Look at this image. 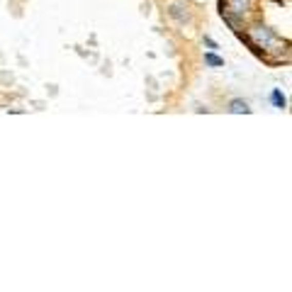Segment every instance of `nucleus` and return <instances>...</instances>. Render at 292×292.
Masks as SVG:
<instances>
[{"mask_svg":"<svg viewBox=\"0 0 292 292\" xmlns=\"http://www.w3.org/2000/svg\"><path fill=\"white\" fill-rule=\"evenodd\" d=\"M205 44L210 46V49H217V42H214V39H210V36H205Z\"/></svg>","mask_w":292,"mask_h":292,"instance_id":"nucleus-7","label":"nucleus"},{"mask_svg":"<svg viewBox=\"0 0 292 292\" xmlns=\"http://www.w3.org/2000/svg\"><path fill=\"white\" fill-rule=\"evenodd\" d=\"M248 8H251V0H231V10L236 12L239 17H244L248 12Z\"/></svg>","mask_w":292,"mask_h":292,"instance_id":"nucleus-3","label":"nucleus"},{"mask_svg":"<svg viewBox=\"0 0 292 292\" xmlns=\"http://www.w3.org/2000/svg\"><path fill=\"white\" fill-rule=\"evenodd\" d=\"M270 100H273V105H275L278 110H285V105H287V100H285L283 90H278V88H275V90L270 93Z\"/></svg>","mask_w":292,"mask_h":292,"instance_id":"nucleus-4","label":"nucleus"},{"mask_svg":"<svg viewBox=\"0 0 292 292\" xmlns=\"http://www.w3.org/2000/svg\"><path fill=\"white\" fill-rule=\"evenodd\" d=\"M205 64L212 66V68H219V66H224V59L217 54H212V51H207V54H205Z\"/></svg>","mask_w":292,"mask_h":292,"instance_id":"nucleus-5","label":"nucleus"},{"mask_svg":"<svg viewBox=\"0 0 292 292\" xmlns=\"http://www.w3.org/2000/svg\"><path fill=\"white\" fill-rule=\"evenodd\" d=\"M171 17H175V20H188V8H182V5H178V3H175V5H171Z\"/></svg>","mask_w":292,"mask_h":292,"instance_id":"nucleus-6","label":"nucleus"},{"mask_svg":"<svg viewBox=\"0 0 292 292\" xmlns=\"http://www.w3.org/2000/svg\"><path fill=\"white\" fill-rule=\"evenodd\" d=\"M251 36L256 39L253 49H261V46H263V49H273V46H278V42H280L268 27H253L251 29Z\"/></svg>","mask_w":292,"mask_h":292,"instance_id":"nucleus-1","label":"nucleus"},{"mask_svg":"<svg viewBox=\"0 0 292 292\" xmlns=\"http://www.w3.org/2000/svg\"><path fill=\"white\" fill-rule=\"evenodd\" d=\"M229 112H231V115H248V112H251V107H248L246 100H241V98H234V100L229 102Z\"/></svg>","mask_w":292,"mask_h":292,"instance_id":"nucleus-2","label":"nucleus"}]
</instances>
